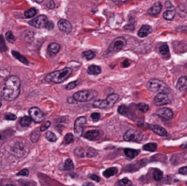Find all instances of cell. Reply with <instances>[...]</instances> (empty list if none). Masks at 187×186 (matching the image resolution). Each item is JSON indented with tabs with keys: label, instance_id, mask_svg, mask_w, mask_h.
<instances>
[{
	"label": "cell",
	"instance_id": "obj_1",
	"mask_svg": "<svg viewBox=\"0 0 187 186\" xmlns=\"http://www.w3.org/2000/svg\"><path fill=\"white\" fill-rule=\"evenodd\" d=\"M21 82L16 76H10L6 79L2 89V96L5 100H16L20 94Z\"/></svg>",
	"mask_w": 187,
	"mask_h": 186
},
{
	"label": "cell",
	"instance_id": "obj_2",
	"mask_svg": "<svg viewBox=\"0 0 187 186\" xmlns=\"http://www.w3.org/2000/svg\"><path fill=\"white\" fill-rule=\"evenodd\" d=\"M72 73V69L70 68H65L60 70L53 71L48 74L45 78L46 82H53V83H62L65 81Z\"/></svg>",
	"mask_w": 187,
	"mask_h": 186
},
{
	"label": "cell",
	"instance_id": "obj_3",
	"mask_svg": "<svg viewBox=\"0 0 187 186\" xmlns=\"http://www.w3.org/2000/svg\"><path fill=\"white\" fill-rule=\"evenodd\" d=\"M98 96V92L93 89H84L78 91L73 94L72 98L77 102H88L96 99Z\"/></svg>",
	"mask_w": 187,
	"mask_h": 186
},
{
	"label": "cell",
	"instance_id": "obj_4",
	"mask_svg": "<svg viewBox=\"0 0 187 186\" xmlns=\"http://www.w3.org/2000/svg\"><path fill=\"white\" fill-rule=\"evenodd\" d=\"M147 89L154 93H160V92H168L170 93V89L168 86L162 80L159 79H151L147 83Z\"/></svg>",
	"mask_w": 187,
	"mask_h": 186
},
{
	"label": "cell",
	"instance_id": "obj_5",
	"mask_svg": "<svg viewBox=\"0 0 187 186\" xmlns=\"http://www.w3.org/2000/svg\"><path fill=\"white\" fill-rule=\"evenodd\" d=\"M126 39L122 37H117L115 40L112 41V43L110 45V47H108L107 51H106V54L108 55H112L114 53H117L119 52L120 50H122L125 46H126Z\"/></svg>",
	"mask_w": 187,
	"mask_h": 186
},
{
	"label": "cell",
	"instance_id": "obj_6",
	"mask_svg": "<svg viewBox=\"0 0 187 186\" xmlns=\"http://www.w3.org/2000/svg\"><path fill=\"white\" fill-rule=\"evenodd\" d=\"M143 138V133L138 131V130H134V129H131L128 130L124 135H123V140L126 142H140Z\"/></svg>",
	"mask_w": 187,
	"mask_h": 186
},
{
	"label": "cell",
	"instance_id": "obj_7",
	"mask_svg": "<svg viewBox=\"0 0 187 186\" xmlns=\"http://www.w3.org/2000/svg\"><path fill=\"white\" fill-rule=\"evenodd\" d=\"M74 153L76 156L80 157V158H85V157H95L97 156V152L90 147H78L75 149Z\"/></svg>",
	"mask_w": 187,
	"mask_h": 186
},
{
	"label": "cell",
	"instance_id": "obj_8",
	"mask_svg": "<svg viewBox=\"0 0 187 186\" xmlns=\"http://www.w3.org/2000/svg\"><path fill=\"white\" fill-rule=\"evenodd\" d=\"M28 113H29V117L31 118V120L35 121L36 123H41L45 119V114L37 107L30 108L28 111Z\"/></svg>",
	"mask_w": 187,
	"mask_h": 186
},
{
	"label": "cell",
	"instance_id": "obj_9",
	"mask_svg": "<svg viewBox=\"0 0 187 186\" xmlns=\"http://www.w3.org/2000/svg\"><path fill=\"white\" fill-rule=\"evenodd\" d=\"M153 102L156 106H164L169 104L171 102L170 94L168 92H160L154 97Z\"/></svg>",
	"mask_w": 187,
	"mask_h": 186
},
{
	"label": "cell",
	"instance_id": "obj_10",
	"mask_svg": "<svg viewBox=\"0 0 187 186\" xmlns=\"http://www.w3.org/2000/svg\"><path fill=\"white\" fill-rule=\"evenodd\" d=\"M48 21L49 20L48 19V17L45 15H40L38 16L35 17L34 19L30 20L29 25L34 26V27H37V28H43V27H46Z\"/></svg>",
	"mask_w": 187,
	"mask_h": 186
},
{
	"label": "cell",
	"instance_id": "obj_11",
	"mask_svg": "<svg viewBox=\"0 0 187 186\" xmlns=\"http://www.w3.org/2000/svg\"><path fill=\"white\" fill-rule=\"evenodd\" d=\"M86 122H87V118L85 116H81V117H79L78 119H76L75 123H74V132L78 136L82 135L83 128H84Z\"/></svg>",
	"mask_w": 187,
	"mask_h": 186
},
{
	"label": "cell",
	"instance_id": "obj_12",
	"mask_svg": "<svg viewBox=\"0 0 187 186\" xmlns=\"http://www.w3.org/2000/svg\"><path fill=\"white\" fill-rule=\"evenodd\" d=\"M165 6H166V10L164 13V18L166 20H173L174 17L175 16V9L174 5L170 1H167L165 3Z\"/></svg>",
	"mask_w": 187,
	"mask_h": 186
},
{
	"label": "cell",
	"instance_id": "obj_13",
	"mask_svg": "<svg viewBox=\"0 0 187 186\" xmlns=\"http://www.w3.org/2000/svg\"><path fill=\"white\" fill-rule=\"evenodd\" d=\"M156 114H157L161 119H163V120H164V121H170V120H172L173 117H174V112H173V111L170 110V109H168V108L160 109V110L156 112Z\"/></svg>",
	"mask_w": 187,
	"mask_h": 186
},
{
	"label": "cell",
	"instance_id": "obj_14",
	"mask_svg": "<svg viewBox=\"0 0 187 186\" xmlns=\"http://www.w3.org/2000/svg\"><path fill=\"white\" fill-rule=\"evenodd\" d=\"M58 26L60 31H62L66 34H69L72 30V25L70 24L69 21H68L66 19H59L58 22Z\"/></svg>",
	"mask_w": 187,
	"mask_h": 186
},
{
	"label": "cell",
	"instance_id": "obj_15",
	"mask_svg": "<svg viewBox=\"0 0 187 186\" xmlns=\"http://www.w3.org/2000/svg\"><path fill=\"white\" fill-rule=\"evenodd\" d=\"M101 135V132L100 130H90V131L86 132L83 134V137L87 140H90V141H96V140L100 139Z\"/></svg>",
	"mask_w": 187,
	"mask_h": 186
},
{
	"label": "cell",
	"instance_id": "obj_16",
	"mask_svg": "<svg viewBox=\"0 0 187 186\" xmlns=\"http://www.w3.org/2000/svg\"><path fill=\"white\" fill-rule=\"evenodd\" d=\"M162 8H163V5L160 2H156L155 4H153L152 5V7L148 10V14L150 16H158L161 11H162Z\"/></svg>",
	"mask_w": 187,
	"mask_h": 186
},
{
	"label": "cell",
	"instance_id": "obj_17",
	"mask_svg": "<svg viewBox=\"0 0 187 186\" xmlns=\"http://www.w3.org/2000/svg\"><path fill=\"white\" fill-rule=\"evenodd\" d=\"M118 100H119V95H118V94H116V93H111V94H110V95L105 99V101H106V103H107L108 108H111V107L114 106L115 103L118 101Z\"/></svg>",
	"mask_w": 187,
	"mask_h": 186
},
{
	"label": "cell",
	"instance_id": "obj_18",
	"mask_svg": "<svg viewBox=\"0 0 187 186\" xmlns=\"http://www.w3.org/2000/svg\"><path fill=\"white\" fill-rule=\"evenodd\" d=\"M59 50H60V45L58 43H51L48 47V53L49 54L50 57H53L56 54H58Z\"/></svg>",
	"mask_w": 187,
	"mask_h": 186
},
{
	"label": "cell",
	"instance_id": "obj_19",
	"mask_svg": "<svg viewBox=\"0 0 187 186\" xmlns=\"http://www.w3.org/2000/svg\"><path fill=\"white\" fill-rule=\"evenodd\" d=\"M152 32V26L149 25H143L138 31V36L140 37H145Z\"/></svg>",
	"mask_w": 187,
	"mask_h": 186
},
{
	"label": "cell",
	"instance_id": "obj_20",
	"mask_svg": "<svg viewBox=\"0 0 187 186\" xmlns=\"http://www.w3.org/2000/svg\"><path fill=\"white\" fill-rule=\"evenodd\" d=\"M150 128L152 129V131L154 133H156L159 136H167L168 135L166 130L164 128L159 126V125H152V126H150Z\"/></svg>",
	"mask_w": 187,
	"mask_h": 186
},
{
	"label": "cell",
	"instance_id": "obj_21",
	"mask_svg": "<svg viewBox=\"0 0 187 186\" xmlns=\"http://www.w3.org/2000/svg\"><path fill=\"white\" fill-rule=\"evenodd\" d=\"M176 88L179 90H185L187 89V76H183L181 77L177 83H176Z\"/></svg>",
	"mask_w": 187,
	"mask_h": 186
},
{
	"label": "cell",
	"instance_id": "obj_22",
	"mask_svg": "<svg viewBox=\"0 0 187 186\" xmlns=\"http://www.w3.org/2000/svg\"><path fill=\"white\" fill-rule=\"evenodd\" d=\"M139 150H134V149H129L126 148L124 149V154L126 157H128L129 159H133L135 158L138 154H139Z\"/></svg>",
	"mask_w": 187,
	"mask_h": 186
},
{
	"label": "cell",
	"instance_id": "obj_23",
	"mask_svg": "<svg viewBox=\"0 0 187 186\" xmlns=\"http://www.w3.org/2000/svg\"><path fill=\"white\" fill-rule=\"evenodd\" d=\"M159 52L164 56L165 58H169L170 57V50H169V47L166 43H163L161 44V46L159 47Z\"/></svg>",
	"mask_w": 187,
	"mask_h": 186
},
{
	"label": "cell",
	"instance_id": "obj_24",
	"mask_svg": "<svg viewBox=\"0 0 187 186\" xmlns=\"http://www.w3.org/2000/svg\"><path fill=\"white\" fill-rule=\"evenodd\" d=\"M12 153L15 154V155H16V156H22V155H24L25 154V150L23 149V147L22 146H20V144H16L13 148H12Z\"/></svg>",
	"mask_w": 187,
	"mask_h": 186
},
{
	"label": "cell",
	"instance_id": "obj_25",
	"mask_svg": "<svg viewBox=\"0 0 187 186\" xmlns=\"http://www.w3.org/2000/svg\"><path fill=\"white\" fill-rule=\"evenodd\" d=\"M87 71H88V73H89L90 75H99V74L101 72V67H99V66L91 65V66H90V67L88 68Z\"/></svg>",
	"mask_w": 187,
	"mask_h": 186
},
{
	"label": "cell",
	"instance_id": "obj_26",
	"mask_svg": "<svg viewBox=\"0 0 187 186\" xmlns=\"http://www.w3.org/2000/svg\"><path fill=\"white\" fill-rule=\"evenodd\" d=\"M12 55L17 59V60H19L21 63H23V64H25V65H28V60L23 56V55H21L20 53H18V52H16V51H12Z\"/></svg>",
	"mask_w": 187,
	"mask_h": 186
},
{
	"label": "cell",
	"instance_id": "obj_27",
	"mask_svg": "<svg viewBox=\"0 0 187 186\" xmlns=\"http://www.w3.org/2000/svg\"><path fill=\"white\" fill-rule=\"evenodd\" d=\"M117 173H118V170H117L116 168H114V167H111V168H109V169H107L106 171H104V172H103V175H104V177H106V178H110V177L115 175Z\"/></svg>",
	"mask_w": 187,
	"mask_h": 186
},
{
	"label": "cell",
	"instance_id": "obj_28",
	"mask_svg": "<svg viewBox=\"0 0 187 186\" xmlns=\"http://www.w3.org/2000/svg\"><path fill=\"white\" fill-rule=\"evenodd\" d=\"M37 10L34 7H31L24 13V16L26 18H31V17H34L37 15Z\"/></svg>",
	"mask_w": 187,
	"mask_h": 186
},
{
	"label": "cell",
	"instance_id": "obj_29",
	"mask_svg": "<svg viewBox=\"0 0 187 186\" xmlns=\"http://www.w3.org/2000/svg\"><path fill=\"white\" fill-rule=\"evenodd\" d=\"M31 121H32V120H31V118L29 116H24L20 120V125L23 126V127H27V126L30 125Z\"/></svg>",
	"mask_w": 187,
	"mask_h": 186
},
{
	"label": "cell",
	"instance_id": "obj_30",
	"mask_svg": "<svg viewBox=\"0 0 187 186\" xmlns=\"http://www.w3.org/2000/svg\"><path fill=\"white\" fill-rule=\"evenodd\" d=\"M153 177L155 181H161L164 177V174L161 170L159 169H155L153 171Z\"/></svg>",
	"mask_w": 187,
	"mask_h": 186
},
{
	"label": "cell",
	"instance_id": "obj_31",
	"mask_svg": "<svg viewBox=\"0 0 187 186\" xmlns=\"http://www.w3.org/2000/svg\"><path fill=\"white\" fill-rule=\"evenodd\" d=\"M82 56H83L86 59L90 60V59H92V58H95L96 54H95V52H93L92 50H86V51H84V52L82 53Z\"/></svg>",
	"mask_w": 187,
	"mask_h": 186
},
{
	"label": "cell",
	"instance_id": "obj_32",
	"mask_svg": "<svg viewBox=\"0 0 187 186\" xmlns=\"http://www.w3.org/2000/svg\"><path fill=\"white\" fill-rule=\"evenodd\" d=\"M157 149L156 143H147L143 146V150L147 152H155Z\"/></svg>",
	"mask_w": 187,
	"mask_h": 186
},
{
	"label": "cell",
	"instance_id": "obj_33",
	"mask_svg": "<svg viewBox=\"0 0 187 186\" xmlns=\"http://www.w3.org/2000/svg\"><path fill=\"white\" fill-rule=\"evenodd\" d=\"M74 168V164L71 159H67L64 163V170L65 171H71Z\"/></svg>",
	"mask_w": 187,
	"mask_h": 186
},
{
	"label": "cell",
	"instance_id": "obj_34",
	"mask_svg": "<svg viewBox=\"0 0 187 186\" xmlns=\"http://www.w3.org/2000/svg\"><path fill=\"white\" fill-rule=\"evenodd\" d=\"M45 137L48 141H49L50 142H55L57 141V136L52 132H47L45 134Z\"/></svg>",
	"mask_w": 187,
	"mask_h": 186
},
{
	"label": "cell",
	"instance_id": "obj_35",
	"mask_svg": "<svg viewBox=\"0 0 187 186\" xmlns=\"http://www.w3.org/2000/svg\"><path fill=\"white\" fill-rule=\"evenodd\" d=\"M39 137H40V133L37 131H34L30 134V140H31L32 142H37L38 141Z\"/></svg>",
	"mask_w": 187,
	"mask_h": 186
},
{
	"label": "cell",
	"instance_id": "obj_36",
	"mask_svg": "<svg viewBox=\"0 0 187 186\" xmlns=\"http://www.w3.org/2000/svg\"><path fill=\"white\" fill-rule=\"evenodd\" d=\"M137 109H138L139 111H141L142 112H147V111L150 110L149 106H148L147 104H145V103H139V104L137 105Z\"/></svg>",
	"mask_w": 187,
	"mask_h": 186
},
{
	"label": "cell",
	"instance_id": "obj_37",
	"mask_svg": "<svg viewBox=\"0 0 187 186\" xmlns=\"http://www.w3.org/2000/svg\"><path fill=\"white\" fill-rule=\"evenodd\" d=\"M118 184L120 186H132V183L129 179L123 178V179H122V180H120L118 182Z\"/></svg>",
	"mask_w": 187,
	"mask_h": 186
},
{
	"label": "cell",
	"instance_id": "obj_38",
	"mask_svg": "<svg viewBox=\"0 0 187 186\" xmlns=\"http://www.w3.org/2000/svg\"><path fill=\"white\" fill-rule=\"evenodd\" d=\"M73 141H74V137H73V135L71 133H68V134L65 135V137H64V143L69 144V143L73 142Z\"/></svg>",
	"mask_w": 187,
	"mask_h": 186
},
{
	"label": "cell",
	"instance_id": "obj_39",
	"mask_svg": "<svg viewBox=\"0 0 187 186\" xmlns=\"http://www.w3.org/2000/svg\"><path fill=\"white\" fill-rule=\"evenodd\" d=\"M5 38H6V40H7L8 42H10V43H13V42L16 40V37H15L14 34H13L11 31H7V32L5 33Z\"/></svg>",
	"mask_w": 187,
	"mask_h": 186
},
{
	"label": "cell",
	"instance_id": "obj_40",
	"mask_svg": "<svg viewBox=\"0 0 187 186\" xmlns=\"http://www.w3.org/2000/svg\"><path fill=\"white\" fill-rule=\"evenodd\" d=\"M127 111H128V108L125 106V105H121L119 108H118V112L122 115H125L127 113Z\"/></svg>",
	"mask_w": 187,
	"mask_h": 186
},
{
	"label": "cell",
	"instance_id": "obj_41",
	"mask_svg": "<svg viewBox=\"0 0 187 186\" xmlns=\"http://www.w3.org/2000/svg\"><path fill=\"white\" fill-rule=\"evenodd\" d=\"M78 83H79V81H73V82H70V83H69V84L65 87V89H68V90L73 89H75V88L77 87Z\"/></svg>",
	"mask_w": 187,
	"mask_h": 186
},
{
	"label": "cell",
	"instance_id": "obj_42",
	"mask_svg": "<svg viewBox=\"0 0 187 186\" xmlns=\"http://www.w3.org/2000/svg\"><path fill=\"white\" fill-rule=\"evenodd\" d=\"M50 124H51L50 121H45V122H43L42 125H41V127H40V129H39V131H40V132H45V131H47V130L49 128Z\"/></svg>",
	"mask_w": 187,
	"mask_h": 186
},
{
	"label": "cell",
	"instance_id": "obj_43",
	"mask_svg": "<svg viewBox=\"0 0 187 186\" xmlns=\"http://www.w3.org/2000/svg\"><path fill=\"white\" fill-rule=\"evenodd\" d=\"M5 119L7 121H15V120H16V116L15 114H12V113H6L5 115Z\"/></svg>",
	"mask_w": 187,
	"mask_h": 186
},
{
	"label": "cell",
	"instance_id": "obj_44",
	"mask_svg": "<svg viewBox=\"0 0 187 186\" xmlns=\"http://www.w3.org/2000/svg\"><path fill=\"white\" fill-rule=\"evenodd\" d=\"M4 37L3 36H0V48H1V51H5L6 50V46L5 45L4 43Z\"/></svg>",
	"mask_w": 187,
	"mask_h": 186
},
{
	"label": "cell",
	"instance_id": "obj_45",
	"mask_svg": "<svg viewBox=\"0 0 187 186\" xmlns=\"http://www.w3.org/2000/svg\"><path fill=\"white\" fill-rule=\"evenodd\" d=\"M91 119L93 121H98L100 119H101V114L98 113V112H94L91 114Z\"/></svg>",
	"mask_w": 187,
	"mask_h": 186
},
{
	"label": "cell",
	"instance_id": "obj_46",
	"mask_svg": "<svg viewBox=\"0 0 187 186\" xmlns=\"http://www.w3.org/2000/svg\"><path fill=\"white\" fill-rule=\"evenodd\" d=\"M28 174H29V172H28L27 169H23L22 171H20V172L17 173V175H18V176H27Z\"/></svg>",
	"mask_w": 187,
	"mask_h": 186
},
{
	"label": "cell",
	"instance_id": "obj_47",
	"mask_svg": "<svg viewBox=\"0 0 187 186\" xmlns=\"http://www.w3.org/2000/svg\"><path fill=\"white\" fill-rule=\"evenodd\" d=\"M179 174H183V175H187V166L180 168V169H179Z\"/></svg>",
	"mask_w": 187,
	"mask_h": 186
},
{
	"label": "cell",
	"instance_id": "obj_48",
	"mask_svg": "<svg viewBox=\"0 0 187 186\" xmlns=\"http://www.w3.org/2000/svg\"><path fill=\"white\" fill-rule=\"evenodd\" d=\"M90 178L91 180L97 182V183H99V182L101 181V178H100L98 175H96V174H91V175H90Z\"/></svg>",
	"mask_w": 187,
	"mask_h": 186
},
{
	"label": "cell",
	"instance_id": "obj_49",
	"mask_svg": "<svg viewBox=\"0 0 187 186\" xmlns=\"http://www.w3.org/2000/svg\"><path fill=\"white\" fill-rule=\"evenodd\" d=\"M130 64H131V62H130L129 60L125 59V60L122 63V68H128V67L130 66Z\"/></svg>",
	"mask_w": 187,
	"mask_h": 186
},
{
	"label": "cell",
	"instance_id": "obj_50",
	"mask_svg": "<svg viewBox=\"0 0 187 186\" xmlns=\"http://www.w3.org/2000/svg\"><path fill=\"white\" fill-rule=\"evenodd\" d=\"M47 6H48V8L52 9V8H54V7H55V3H54L52 0H50V1H48V3L47 4Z\"/></svg>",
	"mask_w": 187,
	"mask_h": 186
},
{
	"label": "cell",
	"instance_id": "obj_51",
	"mask_svg": "<svg viewBox=\"0 0 187 186\" xmlns=\"http://www.w3.org/2000/svg\"><path fill=\"white\" fill-rule=\"evenodd\" d=\"M53 27H54V24H53L51 21H48V24H47V26H46V28H48V29H52Z\"/></svg>",
	"mask_w": 187,
	"mask_h": 186
},
{
	"label": "cell",
	"instance_id": "obj_52",
	"mask_svg": "<svg viewBox=\"0 0 187 186\" xmlns=\"http://www.w3.org/2000/svg\"><path fill=\"white\" fill-rule=\"evenodd\" d=\"M178 31H187V25L186 26H179L177 28Z\"/></svg>",
	"mask_w": 187,
	"mask_h": 186
},
{
	"label": "cell",
	"instance_id": "obj_53",
	"mask_svg": "<svg viewBox=\"0 0 187 186\" xmlns=\"http://www.w3.org/2000/svg\"><path fill=\"white\" fill-rule=\"evenodd\" d=\"M112 1L115 2V3H125V2H127L129 0H112Z\"/></svg>",
	"mask_w": 187,
	"mask_h": 186
},
{
	"label": "cell",
	"instance_id": "obj_54",
	"mask_svg": "<svg viewBox=\"0 0 187 186\" xmlns=\"http://www.w3.org/2000/svg\"><path fill=\"white\" fill-rule=\"evenodd\" d=\"M82 186H93V184H90V183H86V184H84Z\"/></svg>",
	"mask_w": 187,
	"mask_h": 186
},
{
	"label": "cell",
	"instance_id": "obj_55",
	"mask_svg": "<svg viewBox=\"0 0 187 186\" xmlns=\"http://www.w3.org/2000/svg\"><path fill=\"white\" fill-rule=\"evenodd\" d=\"M36 1H37V3H41V2H42L43 0H36Z\"/></svg>",
	"mask_w": 187,
	"mask_h": 186
},
{
	"label": "cell",
	"instance_id": "obj_56",
	"mask_svg": "<svg viewBox=\"0 0 187 186\" xmlns=\"http://www.w3.org/2000/svg\"><path fill=\"white\" fill-rule=\"evenodd\" d=\"M4 186H14V185H13V184H5V185Z\"/></svg>",
	"mask_w": 187,
	"mask_h": 186
},
{
	"label": "cell",
	"instance_id": "obj_57",
	"mask_svg": "<svg viewBox=\"0 0 187 186\" xmlns=\"http://www.w3.org/2000/svg\"><path fill=\"white\" fill-rule=\"evenodd\" d=\"M2 139V136H1V134H0V140Z\"/></svg>",
	"mask_w": 187,
	"mask_h": 186
},
{
	"label": "cell",
	"instance_id": "obj_58",
	"mask_svg": "<svg viewBox=\"0 0 187 186\" xmlns=\"http://www.w3.org/2000/svg\"><path fill=\"white\" fill-rule=\"evenodd\" d=\"M1 105H2V103H1V101H0V107H1Z\"/></svg>",
	"mask_w": 187,
	"mask_h": 186
},
{
	"label": "cell",
	"instance_id": "obj_59",
	"mask_svg": "<svg viewBox=\"0 0 187 186\" xmlns=\"http://www.w3.org/2000/svg\"><path fill=\"white\" fill-rule=\"evenodd\" d=\"M185 67H186V68H187V65H186V66H185Z\"/></svg>",
	"mask_w": 187,
	"mask_h": 186
}]
</instances>
